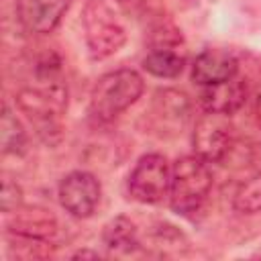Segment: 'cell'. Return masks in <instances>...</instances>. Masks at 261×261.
<instances>
[{
    "mask_svg": "<svg viewBox=\"0 0 261 261\" xmlns=\"http://www.w3.org/2000/svg\"><path fill=\"white\" fill-rule=\"evenodd\" d=\"M100 196L102 186L90 171H71L59 181L57 188L61 208L75 218L92 216L100 204Z\"/></svg>",
    "mask_w": 261,
    "mask_h": 261,
    "instance_id": "ba28073f",
    "label": "cell"
},
{
    "mask_svg": "<svg viewBox=\"0 0 261 261\" xmlns=\"http://www.w3.org/2000/svg\"><path fill=\"white\" fill-rule=\"evenodd\" d=\"M16 106L31 120L41 141L55 145L61 139V114L67 108V94L49 92L43 88H22L16 94Z\"/></svg>",
    "mask_w": 261,
    "mask_h": 261,
    "instance_id": "277c9868",
    "label": "cell"
},
{
    "mask_svg": "<svg viewBox=\"0 0 261 261\" xmlns=\"http://www.w3.org/2000/svg\"><path fill=\"white\" fill-rule=\"evenodd\" d=\"M192 114L190 98L173 88H161L153 94L151 106L145 112L149 133L157 137H175L184 130Z\"/></svg>",
    "mask_w": 261,
    "mask_h": 261,
    "instance_id": "52a82bcc",
    "label": "cell"
},
{
    "mask_svg": "<svg viewBox=\"0 0 261 261\" xmlns=\"http://www.w3.org/2000/svg\"><path fill=\"white\" fill-rule=\"evenodd\" d=\"M128 196L141 204H159L169 196L171 165L159 153L143 155L128 173Z\"/></svg>",
    "mask_w": 261,
    "mask_h": 261,
    "instance_id": "5b68a950",
    "label": "cell"
},
{
    "mask_svg": "<svg viewBox=\"0 0 261 261\" xmlns=\"http://www.w3.org/2000/svg\"><path fill=\"white\" fill-rule=\"evenodd\" d=\"M239 61L232 53L224 49H204L196 55L192 63V80L198 86H214L237 77Z\"/></svg>",
    "mask_w": 261,
    "mask_h": 261,
    "instance_id": "8fae6325",
    "label": "cell"
},
{
    "mask_svg": "<svg viewBox=\"0 0 261 261\" xmlns=\"http://www.w3.org/2000/svg\"><path fill=\"white\" fill-rule=\"evenodd\" d=\"M82 24L88 53L96 61L114 55L126 43V31L118 14L104 0H90L84 6Z\"/></svg>",
    "mask_w": 261,
    "mask_h": 261,
    "instance_id": "3957f363",
    "label": "cell"
},
{
    "mask_svg": "<svg viewBox=\"0 0 261 261\" xmlns=\"http://www.w3.org/2000/svg\"><path fill=\"white\" fill-rule=\"evenodd\" d=\"M232 208L241 214L261 212V175L243 181L232 194Z\"/></svg>",
    "mask_w": 261,
    "mask_h": 261,
    "instance_id": "2e32d148",
    "label": "cell"
},
{
    "mask_svg": "<svg viewBox=\"0 0 261 261\" xmlns=\"http://www.w3.org/2000/svg\"><path fill=\"white\" fill-rule=\"evenodd\" d=\"M253 116H255L257 126H261V90H257V94L253 98Z\"/></svg>",
    "mask_w": 261,
    "mask_h": 261,
    "instance_id": "d6986e66",
    "label": "cell"
},
{
    "mask_svg": "<svg viewBox=\"0 0 261 261\" xmlns=\"http://www.w3.org/2000/svg\"><path fill=\"white\" fill-rule=\"evenodd\" d=\"M188 4H198V0H186Z\"/></svg>",
    "mask_w": 261,
    "mask_h": 261,
    "instance_id": "44dd1931",
    "label": "cell"
},
{
    "mask_svg": "<svg viewBox=\"0 0 261 261\" xmlns=\"http://www.w3.org/2000/svg\"><path fill=\"white\" fill-rule=\"evenodd\" d=\"M145 82L139 71L120 67L104 73L90 94V114L98 122H110L130 108L143 94Z\"/></svg>",
    "mask_w": 261,
    "mask_h": 261,
    "instance_id": "6da1fadb",
    "label": "cell"
},
{
    "mask_svg": "<svg viewBox=\"0 0 261 261\" xmlns=\"http://www.w3.org/2000/svg\"><path fill=\"white\" fill-rule=\"evenodd\" d=\"M18 206H22V190H20V186H18L12 177H4V179H2L0 208H2L4 214H10V212L16 210Z\"/></svg>",
    "mask_w": 261,
    "mask_h": 261,
    "instance_id": "e0dca14e",
    "label": "cell"
},
{
    "mask_svg": "<svg viewBox=\"0 0 261 261\" xmlns=\"http://www.w3.org/2000/svg\"><path fill=\"white\" fill-rule=\"evenodd\" d=\"M73 257H98V253H94V251H77Z\"/></svg>",
    "mask_w": 261,
    "mask_h": 261,
    "instance_id": "ffe728a7",
    "label": "cell"
},
{
    "mask_svg": "<svg viewBox=\"0 0 261 261\" xmlns=\"http://www.w3.org/2000/svg\"><path fill=\"white\" fill-rule=\"evenodd\" d=\"M102 241H104L106 249L112 253L126 255V253H135L141 249L139 230H137L135 222H130L126 216L112 218L102 230Z\"/></svg>",
    "mask_w": 261,
    "mask_h": 261,
    "instance_id": "4fadbf2b",
    "label": "cell"
},
{
    "mask_svg": "<svg viewBox=\"0 0 261 261\" xmlns=\"http://www.w3.org/2000/svg\"><path fill=\"white\" fill-rule=\"evenodd\" d=\"M0 145L4 155H22L29 145L27 130L16 114L10 110L8 104L2 108V122H0Z\"/></svg>",
    "mask_w": 261,
    "mask_h": 261,
    "instance_id": "9a60e30c",
    "label": "cell"
},
{
    "mask_svg": "<svg viewBox=\"0 0 261 261\" xmlns=\"http://www.w3.org/2000/svg\"><path fill=\"white\" fill-rule=\"evenodd\" d=\"M245 165L253 171V175H261V143H251L243 151Z\"/></svg>",
    "mask_w": 261,
    "mask_h": 261,
    "instance_id": "ac0fdd59",
    "label": "cell"
},
{
    "mask_svg": "<svg viewBox=\"0 0 261 261\" xmlns=\"http://www.w3.org/2000/svg\"><path fill=\"white\" fill-rule=\"evenodd\" d=\"M194 151L208 163H222L234 151V126L226 114L204 112L194 128Z\"/></svg>",
    "mask_w": 261,
    "mask_h": 261,
    "instance_id": "8992f818",
    "label": "cell"
},
{
    "mask_svg": "<svg viewBox=\"0 0 261 261\" xmlns=\"http://www.w3.org/2000/svg\"><path fill=\"white\" fill-rule=\"evenodd\" d=\"M69 0H16V16L24 31L47 35L63 18Z\"/></svg>",
    "mask_w": 261,
    "mask_h": 261,
    "instance_id": "30bf717a",
    "label": "cell"
},
{
    "mask_svg": "<svg viewBox=\"0 0 261 261\" xmlns=\"http://www.w3.org/2000/svg\"><path fill=\"white\" fill-rule=\"evenodd\" d=\"M212 190V171L208 161L194 155H184L171 165L169 206L179 216L196 214Z\"/></svg>",
    "mask_w": 261,
    "mask_h": 261,
    "instance_id": "7a4b0ae2",
    "label": "cell"
},
{
    "mask_svg": "<svg viewBox=\"0 0 261 261\" xmlns=\"http://www.w3.org/2000/svg\"><path fill=\"white\" fill-rule=\"evenodd\" d=\"M6 230L8 234H18L27 239L51 241L57 234V218L51 210L43 206H18L10 214H6Z\"/></svg>",
    "mask_w": 261,
    "mask_h": 261,
    "instance_id": "9c48e42d",
    "label": "cell"
},
{
    "mask_svg": "<svg viewBox=\"0 0 261 261\" xmlns=\"http://www.w3.org/2000/svg\"><path fill=\"white\" fill-rule=\"evenodd\" d=\"M247 100V86L243 80L232 77L214 86H204L200 102L204 106V110L208 112H220L230 116L232 112H237Z\"/></svg>",
    "mask_w": 261,
    "mask_h": 261,
    "instance_id": "7c38bea8",
    "label": "cell"
},
{
    "mask_svg": "<svg viewBox=\"0 0 261 261\" xmlns=\"http://www.w3.org/2000/svg\"><path fill=\"white\" fill-rule=\"evenodd\" d=\"M141 65L155 77H177L186 67V55L177 47H151Z\"/></svg>",
    "mask_w": 261,
    "mask_h": 261,
    "instance_id": "5bb4252c",
    "label": "cell"
}]
</instances>
